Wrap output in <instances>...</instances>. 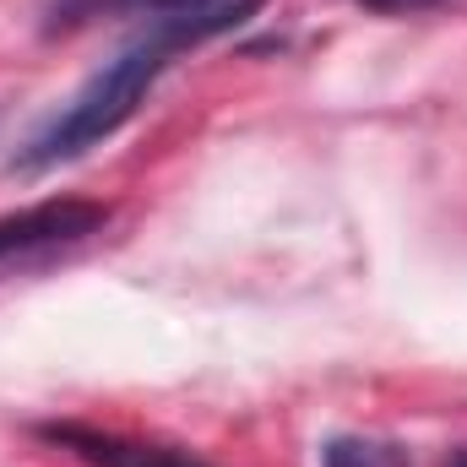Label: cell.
<instances>
[{
    "instance_id": "obj_1",
    "label": "cell",
    "mask_w": 467,
    "mask_h": 467,
    "mask_svg": "<svg viewBox=\"0 0 467 467\" xmlns=\"http://www.w3.org/2000/svg\"><path fill=\"white\" fill-rule=\"evenodd\" d=\"M255 5H261V0H234V5L213 11V16H191V22H147L141 38H130L115 60H104V66H99V71H93V77H88L60 109H55V115L27 136V147L11 158V169H16V174H38V169L71 163V158L104 147L119 125L147 104V93L158 88V77H163L185 49H196V44L229 33L234 22H244Z\"/></svg>"
},
{
    "instance_id": "obj_2",
    "label": "cell",
    "mask_w": 467,
    "mask_h": 467,
    "mask_svg": "<svg viewBox=\"0 0 467 467\" xmlns=\"http://www.w3.org/2000/svg\"><path fill=\"white\" fill-rule=\"evenodd\" d=\"M109 218L115 213L104 202H88V196H49V202H33L22 213H0V266L82 244V239L109 229Z\"/></svg>"
},
{
    "instance_id": "obj_3",
    "label": "cell",
    "mask_w": 467,
    "mask_h": 467,
    "mask_svg": "<svg viewBox=\"0 0 467 467\" xmlns=\"http://www.w3.org/2000/svg\"><path fill=\"white\" fill-rule=\"evenodd\" d=\"M38 441L71 451L88 467H207L185 446H163V441H141V435H119V430H99V424H77V419H55L38 424Z\"/></svg>"
},
{
    "instance_id": "obj_4",
    "label": "cell",
    "mask_w": 467,
    "mask_h": 467,
    "mask_svg": "<svg viewBox=\"0 0 467 467\" xmlns=\"http://www.w3.org/2000/svg\"><path fill=\"white\" fill-rule=\"evenodd\" d=\"M234 0H66L60 11L77 16V11H109V16H147V22H191V16H213Z\"/></svg>"
},
{
    "instance_id": "obj_5",
    "label": "cell",
    "mask_w": 467,
    "mask_h": 467,
    "mask_svg": "<svg viewBox=\"0 0 467 467\" xmlns=\"http://www.w3.org/2000/svg\"><path fill=\"white\" fill-rule=\"evenodd\" d=\"M321 467H408V451L375 435H332L321 446Z\"/></svg>"
},
{
    "instance_id": "obj_6",
    "label": "cell",
    "mask_w": 467,
    "mask_h": 467,
    "mask_svg": "<svg viewBox=\"0 0 467 467\" xmlns=\"http://www.w3.org/2000/svg\"><path fill=\"white\" fill-rule=\"evenodd\" d=\"M364 11H380V16H413V11H435L446 0H358Z\"/></svg>"
},
{
    "instance_id": "obj_7",
    "label": "cell",
    "mask_w": 467,
    "mask_h": 467,
    "mask_svg": "<svg viewBox=\"0 0 467 467\" xmlns=\"http://www.w3.org/2000/svg\"><path fill=\"white\" fill-rule=\"evenodd\" d=\"M446 467H467V446H457V451H451V462Z\"/></svg>"
}]
</instances>
